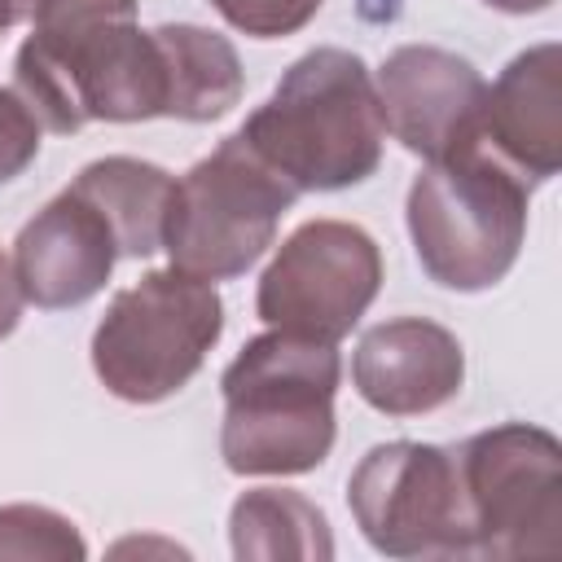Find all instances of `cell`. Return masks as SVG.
Listing matches in <instances>:
<instances>
[{"mask_svg": "<svg viewBox=\"0 0 562 562\" xmlns=\"http://www.w3.org/2000/svg\"><path fill=\"white\" fill-rule=\"evenodd\" d=\"M13 92L44 132L70 136L83 123L167 119L171 70L158 26L136 22V0H40Z\"/></svg>", "mask_w": 562, "mask_h": 562, "instance_id": "cell-1", "label": "cell"}, {"mask_svg": "<svg viewBox=\"0 0 562 562\" xmlns=\"http://www.w3.org/2000/svg\"><path fill=\"white\" fill-rule=\"evenodd\" d=\"M237 132L299 198L369 180L386 145L378 83L364 57L338 44L303 53Z\"/></svg>", "mask_w": 562, "mask_h": 562, "instance_id": "cell-2", "label": "cell"}, {"mask_svg": "<svg viewBox=\"0 0 562 562\" xmlns=\"http://www.w3.org/2000/svg\"><path fill=\"white\" fill-rule=\"evenodd\" d=\"M338 342H316L285 329L255 334L220 378L224 465L241 479L316 470L338 435Z\"/></svg>", "mask_w": 562, "mask_h": 562, "instance_id": "cell-3", "label": "cell"}, {"mask_svg": "<svg viewBox=\"0 0 562 562\" xmlns=\"http://www.w3.org/2000/svg\"><path fill=\"white\" fill-rule=\"evenodd\" d=\"M527 180L487 145L426 162L408 184V237L422 272L457 294L505 281L527 241Z\"/></svg>", "mask_w": 562, "mask_h": 562, "instance_id": "cell-4", "label": "cell"}, {"mask_svg": "<svg viewBox=\"0 0 562 562\" xmlns=\"http://www.w3.org/2000/svg\"><path fill=\"white\" fill-rule=\"evenodd\" d=\"M224 334L215 281L154 268L119 290L92 329V373L123 404H162L189 386Z\"/></svg>", "mask_w": 562, "mask_h": 562, "instance_id": "cell-5", "label": "cell"}, {"mask_svg": "<svg viewBox=\"0 0 562 562\" xmlns=\"http://www.w3.org/2000/svg\"><path fill=\"white\" fill-rule=\"evenodd\" d=\"M294 202L299 189L233 132L171 184L162 250L171 268L202 281L241 277L268 255L277 224Z\"/></svg>", "mask_w": 562, "mask_h": 562, "instance_id": "cell-6", "label": "cell"}, {"mask_svg": "<svg viewBox=\"0 0 562 562\" xmlns=\"http://www.w3.org/2000/svg\"><path fill=\"white\" fill-rule=\"evenodd\" d=\"M465 501V562L562 553V443L531 422H501L452 443Z\"/></svg>", "mask_w": 562, "mask_h": 562, "instance_id": "cell-7", "label": "cell"}, {"mask_svg": "<svg viewBox=\"0 0 562 562\" xmlns=\"http://www.w3.org/2000/svg\"><path fill=\"white\" fill-rule=\"evenodd\" d=\"M347 505L382 558L465 562V501L452 443L391 439L369 448L347 479Z\"/></svg>", "mask_w": 562, "mask_h": 562, "instance_id": "cell-8", "label": "cell"}, {"mask_svg": "<svg viewBox=\"0 0 562 562\" xmlns=\"http://www.w3.org/2000/svg\"><path fill=\"white\" fill-rule=\"evenodd\" d=\"M382 290V250L373 233L347 220H307L259 277L255 312L268 329L316 342H342Z\"/></svg>", "mask_w": 562, "mask_h": 562, "instance_id": "cell-9", "label": "cell"}, {"mask_svg": "<svg viewBox=\"0 0 562 562\" xmlns=\"http://www.w3.org/2000/svg\"><path fill=\"white\" fill-rule=\"evenodd\" d=\"M386 132L422 162H443L483 145L487 79L461 53L439 44H400L378 66Z\"/></svg>", "mask_w": 562, "mask_h": 562, "instance_id": "cell-10", "label": "cell"}, {"mask_svg": "<svg viewBox=\"0 0 562 562\" xmlns=\"http://www.w3.org/2000/svg\"><path fill=\"white\" fill-rule=\"evenodd\" d=\"M119 263V241L105 215L70 184L44 202L13 241V277L26 303L57 312L97 299Z\"/></svg>", "mask_w": 562, "mask_h": 562, "instance_id": "cell-11", "label": "cell"}, {"mask_svg": "<svg viewBox=\"0 0 562 562\" xmlns=\"http://www.w3.org/2000/svg\"><path fill=\"white\" fill-rule=\"evenodd\" d=\"M360 400L386 417H422L461 395L465 347L426 316H395L360 334L351 356Z\"/></svg>", "mask_w": 562, "mask_h": 562, "instance_id": "cell-12", "label": "cell"}, {"mask_svg": "<svg viewBox=\"0 0 562 562\" xmlns=\"http://www.w3.org/2000/svg\"><path fill=\"white\" fill-rule=\"evenodd\" d=\"M483 145L522 180H553L562 167V44L522 48L483 97Z\"/></svg>", "mask_w": 562, "mask_h": 562, "instance_id": "cell-13", "label": "cell"}, {"mask_svg": "<svg viewBox=\"0 0 562 562\" xmlns=\"http://www.w3.org/2000/svg\"><path fill=\"white\" fill-rule=\"evenodd\" d=\"M171 184V171L132 154H105L79 167V176L70 180V189L88 198L114 228L119 259H149L154 250H162V215Z\"/></svg>", "mask_w": 562, "mask_h": 562, "instance_id": "cell-14", "label": "cell"}, {"mask_svg": "<svg viewBox=\"0 0 562 562\" xmlns=\"http://www.w3.org/2000/svg\"><path fill=\"white\" fill-rule=\"evenodd\" d=\"M228 544L237 562H329L334 531L316 501L294 487H250L228 509Z\"/></svg>", "mask_w": 562, "mask_h": 562, "instance_id": "cell-15", "label": "cell"}, {"mask_svg": "<svg viewBox=\"0 0 562 562\" xmlns=\"http://www.w3.org/2000/svg\"><path fill=\"white\" fill-rule=\"evenodd\" d=\"M158 40H162L167 70H171L167 119L211 123V119H224L241 101L246 70L228 35L198 26V22H162Z\"/></svg>", "mask_w": 562, "mask_h": 562, "instance_id": "cell-16", "label": "cell"}, {"mask_svg": "<svg viewBox=\"0 0 562 562\" xmlns=\"http://www.w3.org/2000/svg\"><path fill=\"white\" fill-rule=\"evenodd\" d=\"M18 558V562H83L88 558V540L79 536V527L48 509V505H0V562Z\"/></svg>", "mask_w": 562, "mask_h": 562, "instance_id": "cell-17", "label": "cell"}, {"mask_svg": "<svg viewBox=\"0 0 562 562\" xmlns=\"http://www.w3.org/2000/svg\"><path fill=\"white\" fill-rule=\"evenodd\" d=\"M325 0H211V9L250 40H281L303 31Z\"/></svg>", "mask_w": 562, "mask_h": 562, "instance_id": "cell-18", "label": "cell"}, {"mask_svg": "<svg viewBox=\"0 0 562 562\" xmlns=\"http://www.w3.org/2000/svg\"><path fill=\"white\" fill-rule=\"evenodd\" d=\"M40 136L44 127L31 114V105L13 88H0V189L40 158Z\"/></svg>", "mask_w": 562, "mask_h": 562, "instance_id": "cell-19", "label": "cell"}, {"mask_svg": "<svg viewBox=\"0 0 562 562\" xmlns=\"http://www.w3.org/2000/svg\"><path fill=\"white\" fill-rule=\"evenodd\" d=\"M22 307H26V299H22V290H18V277H13V259L0 250V338H9V334L18 329V321H22Z\"/></svg>", "mask_w": 562, "mask_h": 562, "instance_id": "cell-20", "label": "cell"}, {"mask_svg": "<svg viewBox=\"0 0 562 562\" xmlns=\"http://www.w3.org/2000/svg\"><path fill=\"white\" fill-rule=\"evenodd\" d=\"M35 9H40V0H0V35L18 22H31Z\"/></svg>", "mask_w": 562, "mask_h": 562, "instance_id": "cell-21", "label": "cell"}, {"mask_svg": "<svg viewBox=\"0 0 562 562\" xmlns=\"http://www.w3.org/2000/svg\"><path fill=\"white\" fill-rule=\"evenodd\" d=\"M149 549H158V553H167V558H171V553L189 558V549H180V544H171V540H119L110 553H119V558H123V553H149Z\"/></svg>", "mask_w": 562, "mask_h": 562, "instance_id": "cell-22", "label": "cell"}, {"mask_svg": "<svg viewBox=\"0 0 562 562\" xmlns=\"http://www.w3.org/2000/svg\"><path fill=\"white\" fill-rule=\"evenodd\" d=\"M487 9L496 13H514V18H527V13H544L553 0H483Z\"/></svg>", "mask_w": 562, "mask_h": 562, "instance_id": "cell-23", "label": "cell"}]
</instances>
